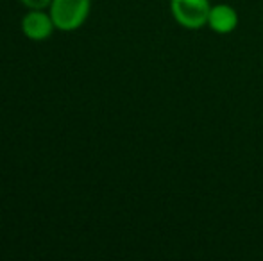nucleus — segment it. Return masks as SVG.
I'll list each match as a JSON object with an SVG mask.
<instances>
[{
	"label": "nucleus",
	"instance_id": "f257e3e1",
	"mask_svg": "<svg viewBox=\"0 0 263 261\" xmlns=\"http://www.w3.org/2000/svg\"><path fill=\"white\" fill-rule=\"evenodd\" d=\"M49 13L58 31H77L86 24L90 16L91 0H52L49 6Z\"/></svg>",
	"mask_w": 263,
	"mask_h": 261
},
{
	"label": "nucleus",
	"instance_id": "f03ea898",
	"mask_svg": "<svg viewBox=\"0 0 263 261\" xmlns=\"http://www.w3.org/2000/svg\"><path fill=\"white\" fill-rule=\"evenodd\" d=\"M174 22L188 31H199L208 25L211 9L210 0H168Z\"/></svg>",
	"mask_w": 263,
	"mask_h": 261
},
{
	"label": "nucleus",
	"instance_id": "39448f33",
	"mask_svg": "<svg viewBox=\"0 0 263 261\" xmlns=\"http://www.w3.org/2000/svg\"><path fill=\"white\" fill-rule=\"evenodd\" d=\"M52 0H20V4L27 9H49Z\"/></svg>",
	"mask_w": 263,
	"mask_h": 261
},
{
	"label": "nucleus",
	"instance_id": "7ed1b4c3",
	"mask_svg": "<svg viewBox=\"0 0 263 261\" xmlns=\"http://www.w3.org/2000/svg\"><path fill=\"white\" fill-rule=\"evenodd\" d=\"M20 29L31 42H45L52 36L55 25L47 9H29V13L22 18Z\"/></svg>",
	"mask_w": 263,
	"mask_h": 261
},
{
	"label": "nucleus",
	"instance_id": "20e7f679",
	"mask_svg": "<svg viewBox=\"0 0 263 261\" xmlns=\"http://www.w3.org/2000/svg\"><path fill=\"white\" fill-rule=\"evenodd\" d=\"M238 13L233 6L229 4H211V9H210V16H208V25L206 27L210 31H213L215 34H231V32L236 31L238 27Z\"/></svg>",
	"mask_w": 263,
	"mask_h": 261
}]
</instances>
